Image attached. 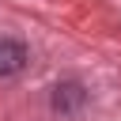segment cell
I'll return each instance as SVG.
<instances>
[{
  "label": "cell",
  "instance_id": "obj_1",
  "mask_svg": "<svg viewBox=\"0 0 121 121\" xmlns=\"http://www.w3.org/2000/svg\"><path fill=\"white\" fill-rule=\"evenodd\" d=\"M26 64V49L11 38H0V76H15Z\"/></svg>",
  "mask_w": 121,
  "mask_h": 121
}]
</instances>
